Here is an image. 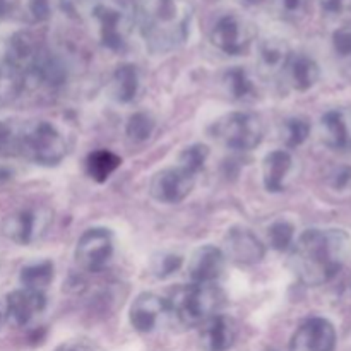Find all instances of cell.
<instances>
[{
  "label": "cell",
  "mask_w": 351,
  "mask_h": 351,
  "mask_svg": "<svg viewBox=\"0 0 351 351\" xmlns=\"http://www.w3.org/2000/svg\"><path fill=\"white\" fill-rule=\"evenodd\" d=\"M168 311L187 328H201L208 319L218 314L226 304L225 291L215 283L199 285L191 283L180 287L167 300Z\"/></svg>",
  "instance_id": "3957f363"
},
{
  "label": "cell",
  "mask_w": 351,
  "mask_h": 351,
  "mask_svg": "<svg viewBox=\"0 0 351 351\" xmlns=\"http://www.w3.org/2000/svg\"><path fill=\"white\" fill-rule=\"evenodd\" d=\"M221 89L232 101L249 103L257 98V88L252 75L243 67H232L221 75Z\"/></svg>",
  "instance_id": "44dd1931"
},
{
  "label": "cell",
  "mask_w": 351,
  "mask_h": 351,
  "mask_svg": "<svg viewBox=\"0 0 351 351\" xmlns=\"http://www.w3.org/2000/svg\"><path fill=\"white\" fill-rule=\"evenodd\" d=\"M332 47L339 60L351 69V27H341L332 36Z\"/></svg>",
  "instance_id": "4dcf8cb0"
},
{
  "label": "cell",
  "mask_w": 351,
  "mask_h": 351,
  "mask_svg": "<svg viewBox=\"0 0 351 351\" xmlns=\"http://www.w3.org/2000/svg\"><path fill=\"white\" fill-rule=\"evenodd\" d=\"M267 242L278 252L291 249V245L295 243V226L287 219L274 221L267 230Z\"/></svg>",
  "instance_id": "83f0119b"
},
{
  "label": "cell",
  "mask_w": 351,
  "mask_h": 351,
  "mask_svg": "<svg viewBox=\"0 0 351 351\" xmlns=\"http://www.w3.org/2000/svg\"><path fill=\"white\" fill-rule=\"evenodd\" d=\"M293 167L295 160L290 151H271L263 161V180L267 191L273 192V194L287 191L288 182H290L291 173H293Z\"/></svg>",
  "instance_id": "ac0fdd59"
},
{
  "label": "cell",
  "mask_w": 351,
  "mask_h": 351,
  "mask_svg": "<svg viewBox=\"0 0 351 351\" xmlns=\"http://www.w3.org/2000/svg\"><path fill=\"white\" fill-rule=\"evenodd\" d=\"M113 256V235L106 228H89L75 243V263L88 273H98Z\"/></svg>",
  "instance_id": "9c48e42d"
},
{
  "label": "cell",
  "mask_w": 351,
  "mask_h": 351,
  "mask_svg": "<svg viewBox=\"0 0 351 351\" xmlns=\"http://www.w3.org/2000/svg\"><path fill=\"white\" fill-rule=\"evenodd\" d=\"M122 165V158L110 149H98L89 153L86 158V173L98 184L108 180L119 167Z\"/></svg>",
  "instance_id": "603a6c76"
},
{
  "label": "cell",
  "mask_w": 351,
  "mask_h": 351,
  "mask_svg": "<svg viewBox=\"0 0 351 351\" xmlns=\"http://www.w3.org/2000/svg\"><path fill=\"white\" fill-rule=\"evenodd\" d=\"M19 281L24 290L45 293L50 283L53 281V264L50 261H40V263L27 264L21 269Z\"/></svg>",
  "instance_id": "cb8c5ba5"
},
{
  "label": "cell",
  "mask_w": 351,
  "mask_h": 351,
  "mask_svg": "<svg viewBox=\"0 0 351 351\" xmlns=\"http://www.w3.org/2000/svg\"><path fill=\"white\" fill-rule=\"evenodd\" d=\"M225 256L239 264H257L266 256V247L250 230L235 226L225 237Z\"/></svg>",
  "instance_id": "4fadbf2b"
},
{
  "label": "cell",
  "mask_w": 351,
  "mask_h": 351,
  "mask_svg": "<svg viewBox=\"0 0 351 351\" xmlns=\"http://www.w3.org/2000/svg\"><path fill=\"white\" fill-rule=\"evenodd\" d=\"M29 10L34 19H48L51 16V10H53V0H29Z\"/></svg>",
  "instance_id": "d6a6232c"
},
{
  "label": "cell",
  "mask_w": 351,
  "mask_h": 351,
  "mask_svg": "<svg viewBox=\"0 0 351 351\" xmlns=\"http://www.w3.org/2000/svg\"><path fill=\"white\" fill-rule=\"evenodd\" d=\"M256 36V26L239 14L221 16L211 29V43L228 55L245 53Z\"/></svg>",
  "instance_id": "ba28073f"
},
{
  "label": "cell",
  "mask_w": 351,
  "mask_h": 351,
  "mask_svg": "<svg viewBox=\"0 0 351 351\" xmlns=\"http://www.w3.org/2000/svg\"><path fill=\"white\" fill-rule=\"evenodd\" d=\"M319 136L328 147L351 151V108H332L319 122Z\"/></svg>",
  "instance_id": "5bb4252c"
},
{
  "label": "cell",
  "mask_w": 351,
  "mask_h": 351,
  "mask_svg": "<svg viewBox=\"0 0 351 351\" xmlns=\"http://www.w3.org/2000/svg\"><path fill=\"white\" fill-rule=\"evenodd\" d=\"M308 3L311 0H273L269 7L283 21H300L307 14Z\"/></svg>",
  "instance_id": "f1b7e54d"
},
{
  "label": "cell",
  "mask_w": 351,
  "mask_h": 351,
  "mask_svg": "<svg viewBox=\"0 0 351 351\" xmlns=\"http://www.w3.org/2000/svg\"><path fill=\"white\" fill-rule=\"evenodd\" d=\"M331 185L335 189H338V191L348 189L351 185V167H341L332 171Z\"/></svg>",
  "instance_id": "836d02e7"
},
{
  "label": "cell",
  "mask_w": 351,
  "mask_h": 351,
  "mask_svg": "<svg viewBox=\"0 0 351 351\" xmlns=\"http://www.w3.org/2000/svg\"><path fill=\"white\" fill-rule=\"evenodd\" d=\"M213 137L228 149L250 151L263 143L264 123L254 113L233 112L216 120Z\"/></svg>",
  "instance_id": "5b68a950"
},
{
  "label": "cell",
  "mask_w": 351,
  "mask_h": 351,
  "mask_svg": "<svg viewBox=\"0 0 351 351\" xmlns=\"http://www.w3.org/2000/svg\"><path fill=\"white\" fill-rule=\"evenodd\" d=\"M93 17L98 24L101 43L110 50H120L127 43L136 21V12L122 3H99L93 10Z\"/></svg>",
  "instance_id": "52a82bcc"
},
{
  "label": "cell",
  "mask_w": 351,
  "mask_h": 351,
  "mask_svg": "<svg viewBox=\"0 0 351 351\" xmlns=\"http://www.w3.org/2000/svg\"><path fill=\"white\" fill-rule=\"evenodd\" d=\"M208 156H209L208 146H204V144H192V146L185 147V149L182 151L180 156H178L177 167L180 168V170H184L185 173L195 177V175L204 168L206 161H208Z\"/></svg>",
  "instance_id": "484cf974"
},
{
  "label": "cell",
  "mask_w": 351,
  "mask_h": 351,
  "mask_svg": "<svg viewBox=\"0 0 351 351\" xmlns=\"http://www.w3.org/2000/svg\"><path fill=\"white\" fill-rule=\"evenodd\" d=\"M311 136V122L302 117H291L281 122L280 125V137L281 143L287 147L293 149V147L302 146L305 141Z\"/></svg>",
  "instance_id": "d4e9b609"
},
{
  "label": "cell",
  "mask_w": 351,
  "mask_h": 351,
  "mask_svg": "<svg viewBox=\"0 0 351 351\" xmlns=\"http://www.w3.org/2000/svg\"><path fill=\"white\" fill-rule=\"evenodd\" d=\"M338 335L332 322L324 317L305 321L291 339V351H335Z\"/></svg>",
  "instance_id": "8fae6325"
},
{
  "label": "cell",
  "mask_w": 351,
  "mask_h": 351,
  "mask_svg": "<svg viewBox=\"0 0 351 351\" xmlns=\"http://www.w3.org/2000/svg\"><path fill=\"white\" fill-rule=\"evenodd\" d=\"M182 266V257L177 254H158L151 263L154 276L168 278L173 273H177Z\"/></svg>",
  "instance_id": "f546056e"
},
{
  "label": "cell",
  "mask_w": 351,
  "mask_h": 351,
  "mask_svg": "<svg viewBox=\"0 0 351 351\" xmlns=\"http://www.w3.org/2000/svg\"><path fill=\"white\" fill-rule=\"evenodd\" d=\"M290 55L291 50L287 41L280 40V38H266L261 41L259 48H257V64H259L261 72L267 77L280 75Z\"/></svg>",
  "instance_id": "ffe728a7"
},
{
  "label": "cell",
  "mask_w": 351,
  "mask_h": 351,
  "mask_svg": "<svg viewBox=\"0 0 351 351\" xmlns=\"http://www.w3.org/2000/svg\"><path fill=\"white\" fill-rule=\"evenodd\" d=\"M239 328L232 317L223 314L213 315L201 326V346L204 351H228L235 345Z\"/></svg>",
  "instance_id": "2e32d148"
},
{
  "label": "cell",
  "mask_w": 351,
  "mask_h": 351,
  "mask_svg": "<svg viewBox=\"0 0 351 351\" xmlns=\"http://www.w3.org/2000/svg\"><path fill=\"white\" fill-rule=\"evenodd\" d=\"M239 3L245 7H257V5H269L273 0H237Z\"/></svg>",
  "instance_id": "d590c367"
},
{
  "label": "cell",
  "mask_w": 351,
  "mask_h": 351,
  "mask_svg": "<svg viewBox=\"0 0 351 351\" xmlns=\"http://www.w3.org/2000/svg\"><path fill=\"white\" fill-rule=\"evenodd\" d=\"M269 351H276V350H269Z\"/></svg>",
  "instance_id": "74e56055"
},
{
  "label": "cell",
  "mask_w": 351,
  "mask_h": 351,
  "mask_svg": "<svg viewBox=\"0 0 351 351\" xmlns=\"http://www.w3.org/2000/svg\"><path fill=\"white\" fill-rule=\"evenodd\" d=\"M141 79L139 71L136 65L123 64L117 67L113 72L112 82H110V93H112L113 99L119 103H130L136 99L137 93H139Z\"/></svg>",
  "instance_id": "7402d4cb"
},
{
  "label": "cell",
  "mask_w": 351,
  "mask_h": 351,
  "mask_svg": "<svg viewBox=\"0 0 351 351\" xmlns=\"http://www.w3.org/2000/svg\"><path fill=\"white\" fill-rule=\"evenodd\" d=\"M154 119L146 112H137L134 113L132 117L129 119L125 127V134L132 143L141 144L146 143L154 132Z\"/></svg>",
  "instance_id": "4316f807"
},
{
  "label": "cell",
  "mask_w": 351,
  "mask_h": 351,
  "mask_svg": "<svg viewBox=\"0 0 351 351\" xmlns=\"http://www.w3.org/2000/svg\"><path fill=\"white\" fill-rule=\"evenodd\" d=\"M281 74L285 75V81L291 89L304 93L317 84L321 77V69L317 62L308 55L291 53Z\"/></svg>",
  "instance_id": "d6986e66"
},
{
  "label": "cell",
  "mask_w": 351,
  "mask_h": 351,
  "mask_svg": "<svg viewBox=\"0 0 351 351\" xmlns=\"http://www.w3.org/2000/svg\"><path fill=\"white\" fill-rule=\"evenodd\" d=\"M0 321H2V311H0Z\"/></svg>",
  "instance_id": "8d00e7d4"
},
{
  "label": "cell",
  "mask_w": 351,
  "mask_h": 351,
  "mask_svg": "<svg viewBox=\"0 0 351 351\" xmlns=\"http://www.w3.org/2000/svg\"><path fill=\"white\" fill-rule=\"evenodd\" d=\"M168 311V304L165 298L156 293H141L132 302V307L129 312L130 326L137 332H151L156 328L161 315Z\"/></svg>",
  "instance_id": "e0dca14e"
},
{
  "label": "cell",
  "mask_w": 351,
  "mask_h": 351,
  "mask_svg": "<svg viewBox=\"0 0 351 351\" xmlns=\"http://www.w3.org/2000/svg\"><path fill=\"white\" fill-rule=\"evenodd\" d=\"M322 12L329 16L345 17L351 14V0H314Z\"/></svg>",
  "instance_id": "1f68e13d"
},
{
  "label": "cell",
  "mask_w": 351,
  "mask_h": 351,
  "mask_svg": "<svg viewBox=\"0 0 351 351\" xmlns=\"http://www.w3.org/2000/svg\"><path fill=\"white\" fill-rule=\"evenodd\" d=\"M351 257V237L345 230H307L291 245L290 267L307 287H322Z\"/></svg>",
  "instance_id": "6da1fadb"
},
{
  "label": "cell",
  "mask_w": 351,
  "mask_h": 351,
  "mask_svg": "<svg viewBox=\"0 0 351 351\" xmlns=\"http://www.w3.org/2000/svg\"><path fill=\"white\" fill-rule=\"evenodd\" d=\"M195 177L185 173L178 167L165 168L153 175L149 182V194L154 201L163 204H178L194 189Z\"/></svg>",
  "instance_id": "30bf717a"
},
{
  "label": "cell",
  "mask_w": 351,
  "mask_h": 351,
  "mask_svg": "<svg viewBox=\"0 0 351 351\" xmlns=\"http://www.w3.org/2000/svg\"><path fill=\"white\" fill-rule=\"evenodd\" d=\"M17 154L36 165L53 167L67 154V143L53 123L38 120L19 127Z\"/></svg>",
  "instance_id": "277c9868"
},
{
  "label": "cell",
  "mask_w": 351,
  "mask_h": 351,
  "mask_svg": "<svg viewBox=\"0 0 351 351\" xmlns=\"http://www.w3.org/2000/svg\"><path fill=\"white\" fill-rule=\"evenodd\" d=\"M226 267V256L215 245H202L189 259L187 273L192 283L211 285L221 278Z\"/></svg>",
  "instance_id": "7c38bea8"
},
{
  "label": "cell",
  "mask_w": 351,
  "mask_h": 351,
  "mask_svg": "<svg viewBox=\"0 0 351 351\" xmlns=\"http://www.w3.org/2000/svg\"><path fill=\"white\" fill-rule=\"evenodd\" d=\"M47 305V297L45 293H38V291L31 290H21L9 293L5 302V314L10 324L23 328L33 321L36 315H40L45 311Z\"/></svg>",
  "instance_id": "9a60e30c"
},
{
  "label": "cell",
  "mask_w": 351,
  "mask_h": 351,
  "mask_svg": "<svg viewBox=\"0 0 351 351\" xmlns=\"http://www.w3.org/2000/svg\"><path fill=\"white\" fill-rule=\"evenodd\" d=\"M55 351H91L88 346L84 345H77V343H69V345H62L58 346Z\"/></svg>",
  "instance_id": "e575fe53"
},
{
  "label": "cell",
  "mask_w": 351,
  "mask_h": 351,
  "mask_svg": "<svg viewBox=\"0 0 351 351\" xmlns=\"http://www.w3.org/2000/svg\"><path fill=\"white\" fill-rule=\"evenodd\" d=\"M53 221L51 209L43 206L19 209L2 221L3 237L19 245H31L47 235Z\"/></svg>",
  "instance_id": "8992f818"
},
{
  "label": "cell",
  "mask_w": 351,
  "mask_h": 351,
  "mask_svg": "<svg viewBox=\"0 0 351 351\" xmlns=\"http://www.w3.org/2000/svg\"><path fill=\"white\" fill-rule=\"evenodd\" d=\"M134 12L146 47L168 53L187 40L194 7L189 0H139Z\"/></svg>",
  "instance_id": "7a4b0ae2"
}]
</instances>
